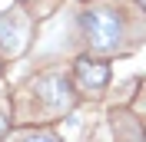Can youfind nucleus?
<instances>
[{
	"mask_svg": "<svg viewBox=\"0 0 146 142\" xmlns=\"http://www.w3.org/2000/svg\"><path fill=\"white\" fill-rule=\"evenodd\" d=\"M20 142H60V139L50 135V132H30V135H23Z\"/></svg>",
	"mask_w": 146,
	"mask_h": 142,
	"instance_id": "nucleus-3",
	"label": "nucleus"
},
{
	"mask_svg": "<svg viewBox=\"0 0 146 142\" xmlns=\"http://www.w3.org/2000/svg\"><path fill=\"white\" fill-rule=\"evenodd\" d=\"M73 76H76V89L80 93H103L110 83V66L103 60H90V56H80L76 66H73Z\"/></svg>",
	"mask_w": 146,
	"mask_h": 142,
	"instance_id": "nucleus-2",
	"label": "nucleus"
},
{
	"mask_svg": "<svg viewBox=\"0 0 146 142\" xmlns=\"http://www.w3.org/2000/svg\"><path fill=\"white\" fill-rule=\"evenodd\" d=\"M80 30L86 36V43L93 50H100V53H110V50H116L119 40H123V20L119 13L106 7H90L80 13Z\"/></svg>",
	"mask_w": 146,
	"mask_h": 142,
	"instance_id": "nucleus-1",
	"label": "nucleus"
},
{
	"mask_svg": "<svg viewBox=\"0 0 146 142\" xmlns=\"http://www.w3.org/2000/svg\"><path fill=\"white\" fill-rule=\"evenodd\" d=\"M7 132V119H3V116H0V135Z\"/></svg>",
	"mask_w": 146,
	"mask_h": 142,
	"instance_id": "nucleus-4",
	"label": "nucleus"
}]
</instances>
